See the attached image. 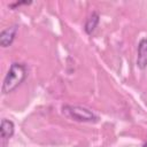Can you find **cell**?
Here are the masks:
<instances>
[{
    "instance_id": "obj_1",
    "label": "cell",
    "mask_w": 147,
    "mask_h": 147,
    "mask_svg": "<svg viewBox=\"0 0 147 147\" xmlns=\"http://www.w3.org/2000/svg\"><path fill=\"white\" fill-rule=\"evenodd\" d=\"M26 75H28V69L24 63L13 62L10 64V68L7 75L5 76L2 88H1L2 93L7 94V93L13 92L16 87H18L24 82V79L26 78Z\"/></svg>"
},
{
    "instance_id": "obj_2",
    "label": "cell",
    "mask_w": 147,
    "mask_h": 147,
    "mask_svg": "<svg viewBox=\"0 0 147 147\" xmlns=\"http://www.w3.org/2000/svg\"><path fill=\"white\" fill-rule=\"evenodd\" d=\"M62 113L64 116L80 123H95L99 121V116L95 115L91 109L82 106L64 105L62 107Z\"/></svg>"
},
{
    "instance_id": "obj_3",
    "label": "cell",
    "mask_w": 147,
    "mask_h": 147,
    "mask_svg": "<svg viewBox=\"0 0 147 147\" xmlns=\"http://www.w3.org/2000/svg\"><path fill=\"white\" fill-rule=\"evenodd\" d=\"M14 131H15L14 123L11 121L7 119V118H3L1 121V125H0V134H1V144H2V147H6L7 142L13 137Z\"/></svg>"
},
{
    "instance_id": "obj_4",
    "label": "cell",
    "mask_w": 147,
    "mask_h": 147,
    "mask_svg": "<svg viewBox=\"0 0 147 147\" xmlns=\"http://www.w3.org/2000/svg\"><path fill=\"white\" fill-rule=\"evenodd\" d=\"M17 31H18L17 25H11V26H8L7 29L2 30L0 33V45L3 48L10 46L17 34Z\"/></svg>"
},
{
    "instance_id": "obj_5",
    "label": "cell",
    "mask_w": 147,
    "mask_h": 147,
    "mask_svg": "<svg viewBox=\"0 0 147 147\" xmlns=\"http://www.w3.org/2000/svg\"><path fill=\"white\" fill-rule=\"evenodd\" d=\"M137 65L140 69L147 68V38H144L139 41L138 45V56H137Z\"/></svg>"
},
{
    "instance_id": "obj_6",
    "label": "cell",
    "mask_w": 147,
    "mask_h": 147,
    "mask_svg": "<svg viewBox=\"0 0 147 147\" xmlns=\"http://www.w3.org/2000/svg\"><path fill=\"white\" fill-rule=\"evenodd\" d=\"M99 21H100V16L96 11H92V14L88 16V18L86 20L85 22V25H84V30L87 34H92L95 30V28L98 26L99 24Z\"/></svg>"
},
{
    "instance_id": "obj_7",
    "label": "cell",
    "mask_w": 147,
    "mask_h": 147,
    "mask_svg": "<svg viewBox=\"0 0 147 147\" xmlns=\"http://www.w3.org/2000/svg\"><path fill=\"white\" fill-rule=\"evenodd\" d=\"M31 1H20V2H15V3H10L9 7L10 8H15V7H20L22 5H30Z\"/></svg>"
},
{
    "instance_id": "obj_8",
    "label": "cell",
    "mask_w": 147,
    "mask_h": 147,
    "mask_svg": "<svg viewBox=\"0 0 147 147\" xmlns=\"http://www.w3.org/2000/svg\"><path fill=\"white\" fill-rule=\"evenodd\" d=\"M142 147H147V140H146V142L144 144V146H142Z\"/></svg>"
}]
</instances>
